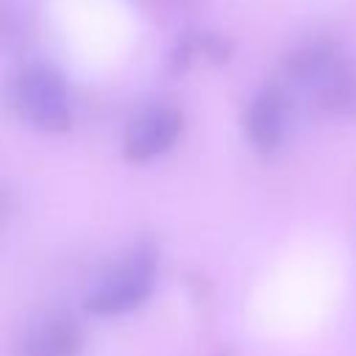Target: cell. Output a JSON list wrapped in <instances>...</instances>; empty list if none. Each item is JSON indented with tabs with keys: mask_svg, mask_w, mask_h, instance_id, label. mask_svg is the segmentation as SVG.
<instances>
[{
	"mask_svg": "<svg viewBox=\"0 0 356 356\" xmlns=\"http://www.w3.org/2000/svg\"><path fill=\"white\" fill-rule=\"evenodd\" d=\"M286 72L295 83H303L317 95V103L339 117H356V70L328 44H306L286 61Z\"/></svg>",
	"mask_w": 356,
	"mask_h": 356,
	"instance_id": "6da1fadb",
	"label": "cell"
},
{
	"mask_svg": "<svg viewBox=\"0 0 356 356\" xmlns=\"http://www.w3.org/2000/svg\"><path fill=\"white\" fill-rule=\"evenodd\" d=\"M153 281H156V253L150 248H136L89 289L86 312L97 317L134 312L150 298Z\"/></svg>",
	"mask_w": 356,
	"mask_h": 356,
	"instance_id": "7a4b0ae2",
	"label": "cell"
},
{
	"mask_svg": "<svg viewBox=\"0 0 356 356\" xmlns=\"http://www.w3.org/2000/svg\"><path fill=\"white\" fill-rule=\"evenodd\" d=\"M17 108L39 131H67L72 122V100L64 78L47 64H31L17 78Z\"/></svg>",
	"mask_w": 356,
	"mask_h": 356,
	"instance_id": "3957f363",
	"label": "cell"
},
{
	"mask_svg": "<svg viewBox=\"0 0 356 356\" xmlns=\"http://www.w3.org/2000/svg\"><path fill=\"white\" fill-rule=\"evenodd\" d=\"M184 131V114L172 106H150L139 117L131 120L125 139H122V153L128 161L142 164L150 161L161 153H167L175 139Z\"/></svg>",
	"mask_w": 356,
	"mask_h": 356,
	"instance_id": "277c9868",
	"label": "cell"
},
{
	"mask_svg": "<svg viewBox=\"0 0 356 356\" xmlns=\"http://www.w3.org/2000/svg\"><path fill=\"white\" fill-rule=\"evenodd\" d=\"M245 128L250 145L259 153H273L281 145L286 128V95L281 86L270 83L250 100L245 114Z\"/></svg>",
	"mask_w": 356,
	"mask_h": 356,
	"instance_id": "5b68a950",
	"label": "cell"
},
{
	"mask_svg": "<svg viewBox=\"0 0 356 356\" xmlns=\"http://www.w3.org/2000/svg\"><path fill=\"white\" fill-rule=\"evenodd\" d=\"M83 348L81 325L61 312H47L31 323L25 334L28 356H78Z\"/></svg>",
	"mask_w": 356,
	"mask_h": 356,
	"instance_id": "8992f818",
	"label": "cell"
}]
</instances>
